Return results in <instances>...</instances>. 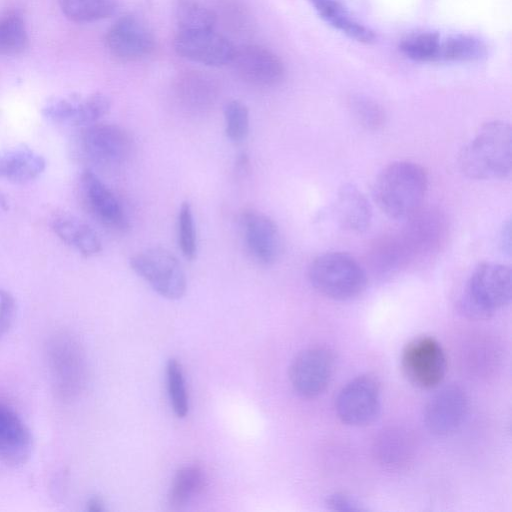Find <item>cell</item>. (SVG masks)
Here are the masks:
<instances>
[{
  "mask_svg": "<svg viewBox=\"0 0 512 512\" xmlns=\"http://www.w3.org/2000/svg\"><path fill=\"white\" fill-rule=\"evenodd\" d=\"M448 224L436 208H423L405 219L396 233L383 236L371 247L370 259L382 272L405 268L436 254L445 244Z\"/></svg>",
  "mask_w": 512,
  "mask_h": 512,
  "instance_id": "cell-1",
  "label": "cell"
},
{
  "mask_svg": "<svg viewBox=\"0 0 512 512\" xmlns=\"http://www.w3.org/2000/svg\"><path fill=\"white\" fill-rule=\"evenodd\" d=\"M428 189V174L412 161H395L376 176L372 195L379 209L388 217L405 220L422 206Z\"/></svg>",
  "mask_w": 512,
  "mask_h": 512,
  "instance_id": "cell-2",
  "label": "cell"
},
{
  "mask_svg": "<svg viewBox=\"0 0 512 512\" xmlns=\"http://www.w3.org/2000/svg\"><path fill=\"white\" fill-rule=\"evenodd\" d=\"M461 171L469 178L495 180L506 178L512 167V131L510 124L494 120L483 124L458 156Z\"/></svg>",
  "mask_w": 512,
  "mask_h": 512,
  "instance_id": "cell-3",
  "label": "cell"
},
{
  "mask_svg": "<svg viewBox=\"0 0 512 512\" xmlns=\"http://www.w3.org/2000/svg\"><path fill=\"white\" fill-rule=\"evenodd\" d=\"M45 360L56 397L63 402L78 399L89 378L87 356L79 339L66 330L54 332L45 344Z\"/></svg>",
  "mask_w": 512,
  "mask_h": 512,
  "instance_id": "cell-4",
  "label": "cell"
},
{
  "mask_svg": "<svg viewBox=\"0 0 512 512\" xmlns=\"http://www.w3.org/2000/svg\"><path fill=\"white\" fill-rule=\"evenodd\" d=\"M308 279L313 288L333 300H350L366 288L367 274L362 265L344 252H326L309 264Z\"/></svg>",
  "mask_w": 512,
  "mask_h": 512,
  "instance_id": "cell-5",
  "label": "cell"
},
{
  "mask_svg": "<svg viewBox=\"0 0 512 512\" xmlns=\"http://www.w3.org/2000/svg\"><path fill=\"white\" fill-rule=\"evenodd\" d=\"M509 266L484 262L470 275L460 299L461 310L471 318H487L511 301Z\"/></svg>",
  "mask_w": 512,
  "mask_h": 512,
  "instance_id": "cell-6",
  "label": "cell"
},
{
  "mask_svg": "<svg viewBox=\"0 0 512 512\" xmlns=\"http://www.w3.org/2000/svg\"><path fill=\"white\" fill-rule=\"evenodd\" d=\"M131 269L164 298L177 300L187 288L185 272L177 257L162 247L146 248L134 254Z\"/></svg>",
  "mask_w": 512,
  "mask_h": 512,
  "instance_id": "cell-7",
  "label": "cell"
},
{
  "mask_svg": "<svg viewBox=\"0 0 512 512\" xmlns=\"http://www.w3.org/2000/svg\"><path fill=\"white\" fill-rule=\"evenodd\" d=\"M401 367L411 384L421 389H433L445 377L446 354L435 338L419 336L403 348Z\"/></svg>",
  "mask_w": 512,
  "mask_h": 512,
  "instance_id": "cell-8",
  "label": "cell"
},
{
  "mask_svg": "<svg viewBox=\"0 0 512 512\" xmlns=\"http://www.w3.org/2000/svg\"><path fill=\"white\" fill-rule=\"evenodd\" d=\"M381 409V392L378 380L363 374L350 380L338 393L335 410L343 423L366 426L372 423Z\"/></svg>",
  "mask_w": 512,
  "mask_h": 512,
  "instance_id": "cell-9",
  "label": "cell"
},
{
  "mask_svg": "<svg viewBox=\"0 0 512 512\" xmlns=\"http://www.w3.org/2000/svg\"><path fill=\"white\" fill-rule=\"evenodd\" d=\"M80 146L89 161L112 167L129 158L133 139L122 126L96 122L85 127L80 137Z\"/></svg>",
  "mask_w": 512,
  "mask_h": 512,
  "instance_id": "cell-10",
  "label": "cell"
},
{
  "mask_svg": "<svg viewBox=\"0 0 512 512\" xmlns=\"http://www.w3.org/2000/svg\"><path fill=\"white\" fill-rule=\"evenodd\" d=\"M334 369V356L324 346L307 348L296 355L289 367V380L300 396L314 398L328 386Z\"/></svg>",
  "mask_w": 512,
  "mask_h": 512,
  "instance_id": "cell-11",
  "label": "cell"
},
{
  "mask_svg": "<svg viewBox=\"0 0 512 512\" xmlns=\"http://www.w3.org/2000/svg\"><path fill=\"white\" fill-rule=\"evenodd\" d=\"M231 64L242 81L255 87H275L285 76V67L279 56L258 44L236 48Z\"/></svg>",
  "mask_w": 512,
  "mask_h": 512,
  "instance_id": "cell-12",
  "label": "cell"
},
{
  "mask_svg": "<svg viewBox=\"0 0 512 512\" xmlns=\"http://www.w3.org/2000/svg\"><path fill=\"white\" fill-rule=\"evenodd\" d=\"M173 47L180 57L211 67L230 64L236 49L214 29L178 31Z\"/></svg>",
  "mask_w": 512,
  "mask_h": 512,
  "instance_id": "cell-13",
  "label": "cell"
},
{
  "mask_svg": "<svg viewBox=\"0 0 512 512\" xmlns=\"http://www.w3.org/2000/svg\"><path fill=\"white\" fill-rule=\"evenodd\" d=\"M105 44L113 57L131 62L148 57L155 49V38L148 26L138 17L124 15L107 31Z\"/></svg>",
  "mask_w": 512,
  "mask_h": 512,
  "instance_id": "cell-14",
  "label": "cell"
},
{
  "mask_svg": "<svg viewBox=\"0 0 512 512\" xmlns=\"http://www.w3.org/2000/svg\"><path fill=\"white\" fill-rule=\"evenodd\" d=\"M239 222L251 257L265 266L274 264L282 253V238L274 220L259 210L248 208L240 214Z\"/></svg>",
  "mask_w": 512,
  "mask_h": 512,
  "instance_id": "cell-15",
  "label": "cell"
},
{
  "mask_svg": "<svg viewBox=\"0 0 512 512\" xmlns=\"http://www.w3.org/2000/svg\"><path fill=\"white\" fill-rule=\"evenodd\" d=\"M468 411V397L459 385H448L436 392L424 409V422L438 436L454 433L463 423Z\"/></svg>",
  "mask_w": 512,
  "mask_h": 512,
  "instance_id": "cell-16",
  "label": "cell"
},
{
  "mask_svg": "<svg viewBox=\"0 0 512 512\" xmlns=\"http://www.w3.org/2000/svg\"><path fill=\"white\" fill-rule=\"evenodd\" d=\"M110 107V98L97 92L86 96H70L50 100L43 107V114L48 119L60 124L86 127L106 115Z\"/></svg>",
  "mask_w": 512,
  "mask_h": 512,
  "instance_id": "cell-17",
  "label": "cell"
},
{
  "mask_svg": "<svg viewBox=\"0 0 512 512\" xmlns=\"http://www.w3.org/2000/svg\"><path fill=\"white\" fill-rule=\"evenodd\" d=\"M32 449L30 429L13 406L0 401V462L21 466L29 460Z\"/></svg>",
  "mask_w": 512,
  "mask_h": 512,
  "instance_id": "cell-18",
  "label": "cell"
},
{
  "mask_svg": "<svg viewBox=\"0 0 512 512\" xmlns=\"http://www.w3.org/2000/svg\"><path fill=\"white\" fill-rule=\"evenodd\" d=\"M80 190L86 207L99 222L114 230L127 229L128 219L121 203L91 170L82 173Z\"/></svg>",
  "mask_w": 512,
  "mask_h": 512,
  "instance_id": "cell-19",
  "label": "cell"
},
{
  "mask_svg": "<svg viewBox=\"0 0 512 512\" xmlns=\"http://www.w3.org/2000/svg\"><path fill=\"white\" fill-rule=\"evenodd\" d=\"M373 452L376 461L390 471L406 469L415 456L412 435L400 427L383 429L375 438Z\"/></svg>",
  "mask_w": 512,
  "mask_h": 512,
  "instance_id": "cell-20",
  "label": "cell"
},
{
  "mask_svg": "<svg viewBox=\"0 0 512 512\" xmlns=\"http://www.w3.org/2000/svg\"><path fill=\"white\" fill-rule=\"evenodd\" d=\"M175 94L185 109L202 112L215 103L218 86L212 77L192 71L179 75L175 83Z\"/></svg>",
  "mask_w": 512,
  "mask_h": 512,
  "instance_id": "cell-21",
  "label": "cell"
},
{
  "mask_svg": "<svg viewBox=\"0 0 512 512\" xmlns=\"http://www.w3.org/2000/svg\"><path fill=\"white\" fill-rule=\"evenodd\" d=\"M335 216L343 229L362 232L370 225L371 208L364 195L356 187L347 184L338 192Z\"/></svg>",
  "mask_w": 512,
  "mask_h": 512,
  "instance_id": "cell-22",
  "label": "cell"
},
{
  "mask_svg": "<svg viewBox=\"0 0 512 512\" xmlns=\"http://www.w3.org/2000/svg\"><path fill=\"white\" fill-rule=\"evenodd\" d=\"M45 165L44 158L29 148L0 151V178L13 183L36 179L44 171Z\"/></svg>",
  "mask_w": 512,
  "mask_h": 512,
  "instance_id": "cell-23",
  "label": "cell"
},
{
  "mask_svg": "<svg viewBox=\"0 0 512 512\" xmlns=\"http://www.w3.org/2000/svg\"><path fill=\"white\" fill-rule=\"evenodd\" d=\"M55 234L80 254L90 257L102 250L97 232L87 223L69 214L56 216L52 221Z\"/></svg>",
  "mask_w": 512,
  "mask_h": 512,
  "instance_id": "cell-24",
  "label": "cell"
},
{
  "mask_svg": "<svg viewBox=\"0 0 512 512\" xmlns=\"http://www.w3.org/2000/svg\"><path fill=\"white\" fill-rule=\"evenodd\" d=\"M308 1L324 21L349 38L362 43L375 41L373 31L355 20L338 0Z\"/></svg>",
  "mask_w": 512,
  "mask_h": 512,
  "instance_id": "cell-25",
  "label": "cell"
},
{
  "mask_svg": "<svg viewBox=\"0 0 512 512\" xmlns=\"http://www.w3.org/2000/svg\"><path fill=\"white\" fill-rule=\"evenodd\" d=\"M206 485V475L198 464L180 468L173 477L168 493L171 506L181 508L200 494Z\"/></svg>",
  "mask_w": 512,
  "mask_h": 512,
  "instance_id": "cell-26",
  "label": "cell"
},
{
  "mask_svg": "<svg viewBox=\"0 0 512 512\" xmlns=\"http://www.w3.org/2000/svg\"><path fill=\"white\" fill-rule=\"evenodd\" d=\"M487 46L471 35H454L441 40L438 61L475 62L487 56Z\"/></svg>",
  "mask_w": 512,
  "mask_h": 512,
  "instance_id": "cell-27",
  "label": "cell"
},
{
  "mask_svg": "<svg viewBox=\"0 0 512 512\" xmlns=\"http://www.w3.org/2000/svg\"><path fill=\"white\" fill-rule=\"evenodd\" d=\"M174 16L178 31L214 29L217 16L197 0H177Z\"/></svg>",
  "mask_w": 512,
  "mask_h": 512,
  "instance_id": "cell-28",
  "label": "cell"
},
{
  "mask_svg": "<svg viewBox=\"0 0 512 512\" xmlns=\"http://www.w3.org/2000/svg\"><path fill=\"white\" fill-rule=\"evenodd\" d=\"M61 8L71 21L90 23L114 14L117 0H60Z\"/></svg>",
  "mask_w": 512,
  "mask_h": 512,
  "instance_id": "cell-29",
  "label": "cell"
},
{
  "mask_svg": "<svg viewBox=\"0 0 512 512\" xmlns=\"http://www.w3.org/2000/svg\"><path fill=\"white\" fill-rule=\"evenodd\" d=\"M441 37L435 32L410 34L399 44L401 52L408 58L419 62L438 61Z\"/></svg>",
  "mask_w": 512,
  "mask_h": 512,
  "instance_id": "cell-30",
  "label": "cell"
},
{
  "mask_svg": "<svg viewBox=\"0 0 512 512\" xmlns=\"http://www.w3.org/2000/svg\"><path fill=\"white\" fill-rule=\"evenodd\" d=\"M28 34L22 18L9 14L0 19V54L17 55L28 46Z\"/></svg>",
  "mask_w": 512,
  "mask_h": 512,
  "instance_id": "cell-31",
  "label": "cell"
},
{
  "mask_svg": "<svg viewBox=\"0 0 512 512\" xmlns=\"http://www.w3.org/2000/svg\"><path fill=\"white\" fill-rule=\"evenodd\" d=\"M167 388L171 407L178 418H184L189 410V401L181 364L170 359L166 366Z\"/></svg>",
  "mask_w": 512,
  "mask_h": 512,
  "instance_id": "cell-32",
  "label": "cell"
},
{
  "mask_svg": "<svg viewBox=\"0 0 512 512\" xmlns=\"http://www.w3.org/2000/svg\"><path fill=\"white\" fill-rule=\"evenodd\" d=\"M349 107L356 121L367 130H378L385 123L383 108L367 96L353 95Z\"/></svg>",
  "mask_w": 512,
  "mask_h": 512,
  "instance_id": "cell-33",
  "label": "cell"
},
{
  "mask_svg": "<svg viewBox=\"0 0 512 512\" xmlns=\"http://www.w3.org/2000/svg\"><path fill=\"white\" fill-rule=\"evenodd\" d=\"M225 133L233 142L244 140L249 132V110L239 100H231L224 107Z\"/></svg>",
  "mask_w": 512,
  "mask_h": 512,
  "instance_id": "cell-34",
  "label": "cell"
},
{
  "mask_svg": "<svg viewBox=\"0 0 512 512\" xmlns=\"http://www.w3.org/2000/svg\"><path fill=\"white\" fill-rule=\"evenodd\" d=\"M178 245L183 256L193 260L197 254V240L192 207L188 201L181 203L177 219Z\"/></svg>",
  "mask_w": 512,
  "mask_h": 512,
  "instance_id": "cell-35",
  "label": "cell"
},
{
  "mask_svg": "<svg viewBox=\"0 0 512 512\" xmlns=\"http://www.w3.org/2000/svg\"><path fill=\"white\" fill-rule=\"evenodd\" d=\"M16 313V303L13 296L0 288V338L4 336L13 324Z\"/></svg>",
  "mask_w": 512,
  "mask_h": 512,
  "instance_id": "cell-36",
  "label": "cell"
},
{
  "mask_svg": "<svg viewBox=\"0 0 512 512\" xmlns=\"http://www.w3.org/2000/svg\"><path fill=\"white\" fill-rule=\"evenodd\" d=\"M325 504L332 511H362L366 508L357 499L343 492H334L327 496Z\"/></svg>",
  "mask_w": 512,
  "mask_h": 512,
  "instance_id": "cell-37",
  "label": "cell"
},
{
  "mask_svg": "<svg viewBox=\"0 0 512 512\" xmlns=\"http://www.w3.org/2000/svg\"><path fill=\"white\" fill-rule=\"evenodd\" d=\"M87 510L93 512H100L104 510V502L99 497H92L87 502Z\"/></svg>",
  "mask_w": 512,
  "mask_h": 512,
  "instance_id": "cell-38",
  "label": "cell"
}]
</instances>
